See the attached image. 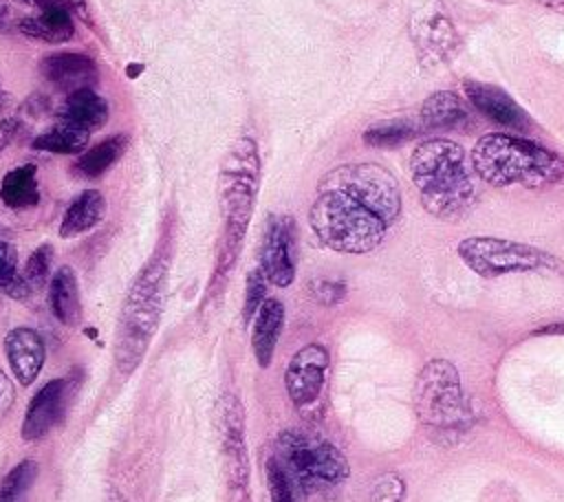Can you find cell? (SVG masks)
Masks as SVG:
<instances>
[{
    "label": "cell",
    "instance_id": "cell-26",
    "mask_svg": "<svg viewBox=\"0 0 564 502\" xmlns=\"http://www.w3.org/2000/svg\"><path fill=\"white\" fill-rule=\"evenodd\" d=\"M419 121L412 119H381L364 130V143L370 148H397L419 132Z\"/></svg>",
    "mask_w": 564,
    "mask_h": 502
},
{
    "label": "cell",
    "instance_id": "cell-21",
    "mask_svg": "<svg viewBox=\"0 0 564 502\" xmlns=\"http://www.w3.org/2000/svg\"><path fill=\"white\" fill-rule=\"evenodd\" d=\"M48 306L55 319L64 326L75 328L82 319V302H79V284L75 271L64 264L48 280Z\"/></svg>",
    "mask_w": 564,
    "mask_h": 502
},
{
    "label": "cell",
    "instance_id": "cell-37",
    "mask_svg": "<svg viewBox=\"0 0 564 502\" xmlns=\"http://www.w3.org/2000/svg\"><path fill=\"white\" fill-rule=\"evenodd\" d=\"M542 7L551 9V11H557V13H564V0H538Z\"/></svg>",
    "mask_w": 564,
    "mask_h": 502
},
{
    "label": "cell",
    "instance_id": "cell-36",
    "mask_svg": "<svg viewBox=\"0 0 564 502\" xmlns=\"http://www.w3.org/2000/svg\"><path fill=\"white\" fill-rule=\"evenodd\" d=\"M15 26L13 9L9 0H0V33H9Z\"/></svg>",
    "mask_w": 564,
    "mask_h": 502
},
{
    "label": "cell",
    "instance_id": "cell-7",
    "mask_svg": "<svg viewBox=\"0 0 564 502\" xmlns=\"http://www.w3.org/2000/svg\"><path fill=\"white\" fill-rule=\"evenodd\" d=\"M275 458L282 462L291 482L304 493L335 487L350 473L348 460L337 445L302 429H284L278 436Z\"/></svg>",
    "mask_w": 564,
    "mask_h": 502
},
{
    "label": "cell",
    "instance_id": "cell-13",
    "mask_svg": "<svg viewBox=\"0 0 564 502\" xmlns=\"http://www.w3.org/2000/svg\"><path fill=\"white\" fill-rule=\"evenodd\" d=\"M40 70L48 84L64 90L66 95L79 88H93L99 81V70L95 59L73 51L46 55L40 62Z\"/></svg>",
    "mask_w": 564,
    "mask_h": 502
},
{
    "label": "cell",
    "instance_id": "cell-35",
    "mask_svg": "<svg viewBox=\"0 0 564 502\" xmlns=\"http://www.w3.org/2000/svg\"><path fill=\"white\" fill-rule=\"evenodd\" d=\"M15 399V390H13V383L11 379L7 376V372L0 368V412L9 410L11 403Z\"/></svg>",
    "mask_w": 564,
    "mask_h": 502
},
{
    "label": "cell",
    "instance_id": "cell-2",
    "mask_svg": "<svg viewBox=\"0 0 564 502\" xmlns=\"http://www.w3.org/2000/svg\"><path fill=\"white\" fill-rule=\"evenodd\" d=\"M410 174L423 209L434 218L456 220L476 200V172L456 141H421L410 154Z\"/></svg>",
    "mask_w": 564,
    "mask_h": 502
},
{
    "label": "cell",
    "instance_id": "cell-30",
    "mask_svg": "<svg viewBox=\"0 0 564 502\" xmlns=\"http://www.w3.org/2000/svg\"><path fill=\"white\" fill-rule=\"evenodd\" d=\"M267 277L262 273V269H251L247 273V282H245V304H242V321L249 326L253 321V317L258 315L260 306L267 299Z\"/></svg>",
    "mask_w": 564,
    "mask_h": 502
},
{
    "label": "cell",
    "instance_id": "cell-10",
    "mask_svg": "<svg viewBox=\"0 0 564 502\" xmlns=\"http://www.w3.org/2000/svg\"><path fill=\"white\" fill-rule=\"evenodd\" d=\"M410 35L419 62L427 68L445 64L458 51V31L438 0L425 2L410 20Z\"/></svg>",
    "mask_w": 564,
    "mask_h": 502
},
{
    "label": "cell",
    "instance_id": "cell-23",
    "mask_svg": "<svg viewBox=\"0 0 564 502\" xmlns=\"http://www.w3.org/2000/svg\"><path fill=\"white\" fill-rule=\"evenodd\" d=\"M128 150V137L126 134H112L97 143L95 148L79 154L73 170L82 178H97L104 172H108Z\"/></svg>",
    "mask_w": 564,
    "mask_h": 502
},
{
    "label": "cell",
    "instance_id": "cell-41",
    "mask_svg": "<svg viewBox=\"0 0 564 502\" xmlns=\"http://www.w3.org/2000/svg\"><path fill=\"white\" fill-rule=\"evenodd\" d=\"M489 2H498V4H513L518 0H489Z\"/></svg>",
    "mask_w": 564,
    "mask_h": 502
},
{
    "label": "cell",
    "instance_id": "cell-4",
    "mask_svg": "<svg viewBox=\"0 0 564 502\" xmlns=\"http://www.w3.org/2000/svg\"><path fill=\"white\" fill-rule=\"evenodd\" d=\"M260 178L258 143L251 137L236 139L220 163V209L225 218V240L220 269H229L245 231L249 227Z\"/></svg>",
    "mask_w": 564,
    "mask_h": 502
},
{
    "label": "cell",
    "instance_id": "cell-38",
    "mask_svg": "<svg viewBox=\"0 0 564 502\" xmlns=\"http://www.w3.org/2000/svg\"><path fill=\"white\" fill-rule=\"evenodd\" d=\"M104 502H130L121 491H117V489H110L108 493H106V500Z\"/></svg>",
    "mask_w": 564,
    "mask_h": 502
},
{
    "label": "cell",
    "instance_id": "cell-34",
    "mask_svg": "<svg viewBox=\"0 0 564 502\" xmlns=\"http://www.w3.org/2000/svg\"><path fill=\"white\" fill-rule=\"evenodd\" d=\"M313 293H315V297L322 304H335V302H339L346 295V286L339 284V282L319 280V282H315V291Z\"/></svg>",
    "mask_w": 564,
    "mask_h": 502
},
{
    "label": "cell",
    "instance_id": "cell-28",
    "mask_svg": "<svg viewBox=\"0 0 564 502\" xmlns=\"http://www.w3.org/2000/svg\"><path fill=\"white\" fill-rule=\"evenodd\" d=\"M0 291L13 297L31 293L24 277L18 273V251L7 240H0Z\"/></svg>",
    "mask_w": 564,
    "mask_h": 502
},
{
    "label": "cell",
    "instance_id": "cell-22",
    "mask_svg": "<svg viewBox=\"0 0 564 502\" xmlns=\"http://www.w3.org/2000/svg\"><path fill=\"white\" fill-rule=\"evenodd\" d=\"M106 216V198L97 189H84L66 209L62 225H59V236L62 238H77L93 227H97Z\"/></svg>",
    "mask_w": 564,
    "mask_h": 502
},
{
    "label": "cell",
    "instance_id": "cell-31",
    "mask_svg": "<svg viewBox=\"0 0 564 502\" xmlns=\"http://www.w3.org/2000/svg\"><path fill=\"white\" fill-rule=\"evenodd\" d=\"M264 476L269 487V502H293V489H291L293 482L275 456L267 460Z\"/></svg>",
    "mask_w": 564,
    "mask_h": 502
},
{
    "label": "cell",
    "instance_id": "cell-33",
    "mask_svg": "<svg viewBox=\"0 0 564 502\" xmlns=\"http://www.w3.org/2000/svg\"><path fill=\"white\" fill-rule=\"evenodd\" d=\"M18 103L13 95L0 84V152L11 143V139L18 132Z\"/></svg>",
    "mask_w": 564,
    "mask_h": 502
},
{
    "label": "cell",
    "instance_id": "cell-20",
    "mask_svg": "<svg viewBox=\"0 0 564 502\" xmlns=\"http://www.w3.org/2000/svg\"><path fill=\"white\" fill-rule=\"evenodd\" d=\"M57 114L86 132H95L108 121V103L95 88H79L66 95Z\"/></svg>",
    "mask_w": 564,
    "mask_h": 502
},
{
    "label": "cell",
    "instance_id": "cell-17",
    "mask_svg": "<svg viewBox=\"0 0 564 502\" xmlns=\"http://www.w3.org/2000/svg\"><path fill=\"white\" fill-rule=\"evenodd\" d=\"M15 26L26 37H33L46 44H64L75 35L73 15L62 0L44 2L42 7H37V13L20 18Z\"/></svg>",
    "mask_w": 564,
    "mask_h": 502
},
{
    "label": "cell",
    "instance_id": "cell-3",
    "mask_svg": "<svg viewBox=\"0 0 564 502\" xmlns=\"http://www.w3.org/2000/svg\"><path fill=\"white\" fill-rule=\"evenodd\" d=\"M471 167L480 181L494 187L522 185L527 189H542L564 176V163L557 154L505 132H491L476 141Z\"/></svg>",
    "mask_w": 564,
    "mask_h": 502
},
{
    "label": "cell",
    "instance_id": "cell-12",
    "mask_svg": "<svg viewBox=\"0 0 564 502\" xmlns=\"http://www.w3.org/2000/svg\"><path fill=\"white\" fill-rule=\"evenodd\" d=\"M328 350L322 343L302 346L284 370V388L293 405L306 407L317 401L326 383Z\"/></svg>",
    "mask_w": 564,
    "mask_h": 502
},
{
    "label": "cell",
    "instance_id": "cell-19",
    "mask_svg": "<svg viewBox=\"0 0 564 502\" xmlns=\"http://www.w3.org/2000/svg\"><path fill=\"white\" fill-rule=\"evenodd\" d=\"M284 328V304L275 297H267L253 317L251 330V348L260 368H267L273 359L278 339Z\"/></svg>",
    "mask_w": 564,
    "mask_h": 502
},
{
    "label": "cell",
    "instance_id": "cell-1",
    "mask_svg": "<svg viewBox=\"0 0 564 502\" xmlns=\"http://www.w3.org/2000/svg\"><path fill=\"white\" fill-rule=\"evenodd\" d=\"M401 216V187L379 163H346L317 185L308 222L333 251L370 253Z\"/></svg>",
    "mask_w": 564,
    "mask_h": 502
},
{
    "label": "cell",
    "instance_id": "cell-8",
    "mask_svg": "<svg viewBox=\"0 0 564 502\" xmlns=\"http://www.w3.org/2000/svg\"><path fill=\"white\" fill-rule=\"evenodd\" d=\"M456 253L480 277H500L557 266V260L538 247L494 236L465 238L458 242Z\"/></svg>",
    "mask_w": 564,
    "mask_h": 502
},
{
    "label": "cell",
    "instance_id": "cell-39",
    "mask_svg": "<svg viewBox=\"0 0 564 502\" xmlns=\"http://www.w3.org/2000/svg\"><path fill=\"white\" fill-rule=\"evenodd\" d=\"M540 332H564V324H553V326H546V328H542Z\"/></svg>",
    "mask_w": 564,
    "mask_h": 502
},
{
    "label": "cell",
    "instance_id": "cell-5",
    "mask_svg": "<svg viewBox=\"0 0 564 502\" xmlns=\"http://www.w3.org/2000/svg\"><path fill=\"white\" fill-rule=\"evenodd\" d=\"M416 418L432 436L452 443L471 425V407L463 392L460 372L447 359H430L414 383Z\"/></svg>",
    "mask_w": 564,
    "mask_h": 502
},
{
    "label": "cell",
    "instance_id": "cell-15",
    "mask_svg": "<svg viewBox=\"0 0 564 502\" xmlns=\"http://www.w3.org/2000/svg\"><path fill=\"white\" fill-rule=\"evenodd\" d=\"M463 90L469 103L494 123L513 128V130L529 128L527 112L500 86L485 84V81H465Z\"/></svg>",
    "mask_w": 564,
    "mask_h": 502
},
{
    "label": "cell",
    "instance_id": "cell-32",
    "mask_svg": "<svg viewBox=\"0 0 564 502\" xmlns=\"http://www.w3.org/2000/svg\"><path fill=\"white\" fill-rule=\"evenodd\" d=\"M405 498V480L399 473H381L368 493V502H403Z\"/></svg>",
    "mask_w": 564,
    "mask_h": 502
},
{
    "label": "cell",
    "instance_id": "cell-29",
    "mask_svg": "<svg viewBox=\"0 0 564 502\" xmlns=\"http://www.w3.org/2000/svg\"><path fill=\"white\" fill-rule=\"evenodd\" d=\"M51 262H53V247L48 242L40 244L26 260L24 264V271H22V277L29 286V291H40L44 286V282L48 280V273H51Z\"/></svg>",
    "mask_w": 564,
    "mask_h": 502
},
{
    "label": "cell",
    "instance_id": "cell-18",
    "mask_svg": "<svg viewBox=\"0 0 564 502\" xmlns=\"http://www.w3.org/2000/svg\"><path fill=\"white\" fill-rule=\"evenodd\" d=\"M471 119L469 106L452 90L430 95L419 112L421 130H456Z\"/></svg>",
    "mask_w": 564,
    "mask_h": 502
},
{
    "label": "cell",
    "instance_id": "cell-40",
    "mask_svg": "<svg viewBox=\"0 0 564 502\" xmlns=\"http://www.w3.org/2000/svg\"><path fill=\"white\" fill-rule=\"evenodd\" d=\"M22 2H29V4H35V7H42L44 2H51V0H22Z\"/></svg>",
    "mask_w": 564,
    "mask_h": 502
},
{
    "label": "cell",
    "instance_id": "cell-25",
    "mask_svg": "<svg viewBox=\"0 0 564 502\" xmlns=\"http://www.w3.org/2000/svg\"><path fill=\"white\" fill-rule=\"evenodd\" d=\"M88 139H90V132L64 119H57V123H53L48 130L37 134L31 145L35 150H44L53 154H82L88 145Z\"/></svg>",
    "mask_w": 564,
    "mask_h": 502
},
{
    "label": "cell",
    "instance_id": "cell-9",
    "mask_svg": "<svg viewBox=\"0 0 564 502\" xmlns=\"http://www.w3.org/2000/svg\"><path fill=\"white\" fill-rule=\"evenodd\" d=\"M218 432L229 491L236 502H247L249 454L245 436V410L236 394H223L218 401Z\"/></svg>",
    "mask_w": 564,
    "mask_h": 502
},
{
    "label": "cell",
    "instance_id": "cell-16",
    "mask_svg": "<svg viewBox=\"0 0 564 502\" xmlns=\"http://www.w3.org/2000/svg\"><path fill=\"white\" fill-rule=\"evenodd\" d=\"M4 354L9 359L13 376L22 385H29L37 379L44 365V339L35 328L18 326L4 335Z\"/></svg>",
    "mask_w": 564,
    "mask_h": 502
},
{
    "label": "cell",
    "instance_id": "cell-27",
    "mask_svg": "<svg viewBox=\"0 0 564 502\" xmlns=\"http://www.w3.org/2000/svg\"><path fill=\"white\" fill-rule=\"evenodd\" d=\"M37 478V462L20 460L0 482V502H22Z\"/></svg>",
    "mask_w": 564,
    "mask_h": 502
},
{
    "label": "cell",
    "instance_id": "cell-11",
    "mask_svg": "<svg viewBox=\"0 0 564 502\" xmlns=\"http://www.w3.org/2000/svg\"><path fill=\"white\" fill-rule=\"evenodd\" d=\"M260 269L269 284L289 286L295 280V220L269 216L260 242Z\"/></svg>",
    "mask_w": 564,
    "mask_h": 502
},
{
    "label": "cell",
    "instance_id": "cell-14",
    "mask_svg": "<svg viewBox=\"0 0 564 502\" xmlns=\"http://www.w3.org/2000/svg\"><path fill=\"white\" fill-rule=\"evenodd\" d=\"M66 388H68V381L59 376V379H51L33 394L20 427V434L24 440L42 438L62 418Z\"/></svg>",
    "mask_w": 564,
    "mask_h": 502
},
{
    "label": "cell",
    "instance_id": "cell-6",
    "mask_svg": "<svg viewBox=\"0 0 564 502\" xmlns=\"http://www.w3.org/2000/svg\"><path fill=\"white\" fill-rule=\"evenodd\" d=\"M165 288V266L154 260L148 262L137 275L130 293L123 302L117 343H115V365L121 374H132L156 332Z\"/></svg>",
    "mask_w": 564,
    "mask_h": 502
},
{
    "label": "cell",
    "instance_id": "cell-24",
    "mask_svg": "<svg viewBox=\"0 0 564 502\" xmlns=\"http://www.w3.org/2000/svg\"><path fill=\"white\" fill-rule=\"evenodd\" d=\"M0 198L11 209H26L40 203V187L35 165H20L9 170L0 183Z\"/></svg>",
    "mask_w": 564,
    "mask_h": 502
}]
</instances>
